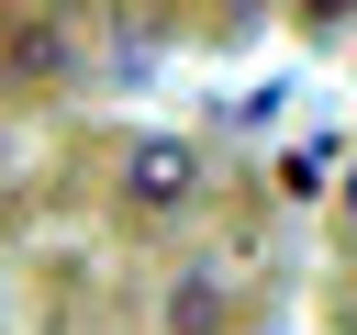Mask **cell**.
Here are the masks:
<instances>
[{
    "instance_id": "obj_3",
    "label": "cell",
    "mask_w": 357,
    "mask_h": 335,
    "mask_svg": "<svg viewBox=\"0 0 357 335\" xmlns=\"http://www.w3.org/2000/svg\"><path fill=\"white\" fill-rule=\"evenodd\" d=\"M167 335H223V290H201V268L178 279V302H167Z\"/></svg>"
},
{
    "instance_id": "obj_2",
    "label": "cell",
    "mask_w": 357,
    "mask_h": 335,
    "mask_svg": "<svg viewBox=\"0 0 357 335\" xmlns=\"http://www.w3.org/2000/svg\"><path fill=\"white\" fill-rule=\"evenodd\" d=\"M67 56H78L67 22H11V34H0V67H11V78H67Z\"/></svg>"
},
{
    "instance_id": "obj_4",
    "label": "cell",
    "mask_w": 357,
    "mask_h": 335,
    "mask_svg": "<svg viewBox=\"0 0 357 335\" xmlns=\"http://www.w3.org/2000/svg\"><path fill=\"white\" fill-rule=\"evenodd\" d=\"M346 223H357V179H346Z\"/></svg>"
},
{
    "instance_id": "obj_1",
    "label": "cell",
    "mask_w": 357,
    "mask_h": 335,
    "mask_svg": "<svg viewBox=\"0 0 357 335\" xmlns=\"http://www.w3.org/2000/svg\"><path fill=\"white\" fill-rule=\"evenodd\" d=\"M123 201H134V212H190V201H201V156H190L178 134L123 145Z\"/></svg>"
}]
</instances>
